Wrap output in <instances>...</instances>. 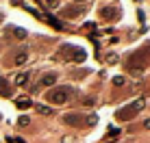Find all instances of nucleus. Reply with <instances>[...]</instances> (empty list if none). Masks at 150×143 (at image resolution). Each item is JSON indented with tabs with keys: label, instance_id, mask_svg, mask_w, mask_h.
I'll return each mask as SVG.
<instances>
[{
	"label": "nucleus",
	"instance_id": "17",
	"mask_svg": "<svg viewBox=\"0 0 150 143\" xmlns=\"http://www.w3.org/2000/svg\"><path fill=\"white\" fill-rule=\"evenodd\" d=\"M113 83H115V85H124V76H115V78H113Z\"/></svg>",
	"mask_w": 150,
	"mask_h": 143
},
{
	"label": "nucleus",
	"instance_id": "3",
	"mask_svg": "<svg viewBox=\"0 0 150 143\" xmlns=\"http://www.w3.org/2000/svg\"><path fill=\"white\" fill-rule=\"evenodd\" d=\"M126 69L131 72L133 76H142L144 72H146V63L142 61V50L128 54V59H126Z\"/></svg>",
	"mask_w": 150,
	"mask_h": 143
},
{
	"label": "nucleus",
	"instance_id": "1",
	"mask_svg": "<svg viewBox=\"0 0 150 143\" xmlns=\"http://www.w3.org/2000/svg\"><path fill=\"white\" fill-rule=\"evenodd\" d=\"M74 93H76L74 87L63 85V87H54V89H50L48 93H46V100H48L50 104H54V106H61V104H65Z\"/></svg>",
	"mask_w": 150,
	"mask_h": 143
},
{
	"label": "nucleus",
	"instance_id": "11",
	"mask_svg": "<svg viewBox=\"0 0 150 143\" xmlns=\"http://www.w3.org/2000/svg\"><path fill=\"white\" fill-rule=\"evenodd\" d=\"M26 59H28L26 50H20V52H15V57H13V63H15V65H22V63H26Z\"/></svg>",
	"mask_w": 150,
	"mask_h": 143
},
{
	"label": "nucleus",
	"instance_id": "10",
	"mask_svg": "<svg viewBox=\"0 0 150 143\" xmlns=\"http://www.w3.org/2000/svg\"><path fill=\"white\" fill-rule=\"evenodd\" d=\"M15 106H18L20 111H26V109L33 106V102H30L28 98H18V100H15Z\"/></svg>",
	"mask_w": 150,
	"mask_h": 143
},
{
	"label": "nucleus",
	"instance_id": "16",
	"mask_svg": "<svg viewBox=\"0 0 150 143\" xmlns=\"http://www.w3.org/2000/svg\"><path fill=\"white\" fill-rule=\"evenodd\" d=\"M28 121H30L28 117H20V121H18V124H20V126H28Z\"/></svg>",
	"mask_w": 150,
	"mask_h": 143
},
{
	"label": "nucleus",
	"instance_id": "8",
	"mask_svg": "<svg viewBox=\"0 0 150 143\" xmlns=\"http://www.w3.org/2000/svg\"><path fill=\"white\" fill-rule=\"evenodd\" d=\"M61 50H68L70 52V59H74V61H85V50H81V48H70V46H63Z\"/></svg>",
	"mask_w": 150,
	"mask_h": 143
},
{
	"label": "nucleus",
	"instance_id": "19",
	"mask_svg": "<svg viewBox=\"0 0 150 143\" xmlns=\"http://www.w3.org/2000/svg\"><path fill=\"white\" fill-rule=\"evenodd\" d=\"M144 128H146V130H150V119H146V121H144Z\"/></svg>",
	"mask_w": 150,
	"mask_h": 143
},
{
	"label": "nucleus",
	"instance_id": "18",
	"mask_svg": "<svg viewBox=\"0 0 150 143\" xmlns=\"http://www.w3.org/2000/svg\"><path fill=\"white\" fill-rule=\"evenodd\" d=\"M107 61H109V63H115L117 57H115V54H109V57H107Z\"/></svg>",
	"mask_w": 150,
	"mask_h": 143
},
{
	"label": "nucleus",
	"instance_id": "4",
	"mask_svg": "<svg viewBox=\"0 0 150 143\" xmlns=\"http://www.w3.org/2000/svg\"><path fill=\"white\" fill-rule=\"evenodd\" d=\"M63 121L68 126H94L96 117H85V115H79V113H68V115H63Z\"/></svg>",
	"mask_w": 150,
	"mask_h": 143
},
{
	"label": "nucleus",
	"instance_id": "15",
	"mask_svg": "<svg viewBox=\"0 0 150 143\" xmlns=\"http://www.w3.org/2000/svg\"><path fill=\"white\" fill-rule=\"evenodd\" d=\"M46 4H48V7H50V9H54V7H57V4H59V0H46Z\"/></svg>",
	"mask_w": 150,
	"mask_h": 143
},
{
	"label": "nucleus",
	"instance_id": "13",
	"mask_svg": "<svg viewBox=\"0 0 150 143\" xmlns=\"http://www.w3.org/2000/svg\"><path fill=\"white\" fill-rule=\"evenodd\" d=\"M35 109H37V113H41V115H52V109H48V106H44V104H35Z\"/></svg>",
	"mask_w": 150,
	"mask_h": 143
},
{
	"label": "nucleus",
	"instance_id": "12",
	"mask_svg": "<svg viewBox=\"0 0 150 143\" xmlns=\"http://www.w3.org/2000/svg\"><path fill=\"white\" fill-rule=\"evenodd\" d=\"M26 83H28V74H26V72H22V74L15 76V85H18V87H24Z\"/></svg>",
	"mask_w": 150,
	"mask_h": 143
},
{
	"label": "nucleus",
	"instance_id": "20",
	"mask_svg": "<svg viewBox=\"0 0 150 143\" xmlns=\"http://www.w3.org/2000/svg\"><path fill=\"white\" fill-rule=\"evenodd\" d=\"M72 2H79V4H83V2H85V0H72Z\"/></svg>",
	"mask_w": 150,
	"mask_h": 143
},
{
	"label": "nucleus",
	"instance_id": "6",
	"mask_svg": "<svg viewBox=\"0 0 150 143\" xmlns=\"http://www.w3.org/2000/svg\"><path fill=\"white\" fill-rule=\"evenodd\" d=\"M54 83H57V74H44L39 78V83L33 87V91H37L39 87H50V85H54Z\"/></svg>",
	"mask_w": 150,
	"mask_h": 143
},
{
	"label": "nucleus",
	"instance_id": "9",
	"mask_svg": "<svg viewBox=\"0 0 150 143\" xmlns=\"http://www.w3.org/2000/svg\"><path fill=\"white\" fill-rule=\"evenodd\" d=\"M81 13H83V7H65L61 11L63 18H74V15H81Z\"/></svg>",
	"mask_w": 150,
	"mask_h": 143
},
{
	"label": "nucleus",
	"instance_id": "2",
	"mask_svg": "<svg viewBox=\"0 0 150 143\" xmlns=\"http://www.w3.org/2000/svg\"><path fill=\"white\" fill-rule=\"evenodd\" d=\"M144 104H146V102H144V98H139V100H135V102H131V104H126L124 109H120V111L115 113V117H117L120 121H131L133 117H135L139 111L144 109Z\"/></svg>",
	"mask_w": 150,
	"mask_h": 143
},
{
	"label": "nucleus",
	"instance_id": "14",
	"mask_svg": "<svg viewBox=\"0 0 150 143\" xmlns=\"http://www.w3.org/2000/svg\"><path fill=\"white\" fill-rule=\"evenodd\" d=\"M11 30L15 33V37H18V39H24V37H26V30H24V28H11Z\"/></svg>",
	"mask_w": 150,
	"mask_h": 143
},
{
	"label": "nucleus",
	"instance_id": "5",
	"mask_svg": "<svg viewBox=\"0 0 150 143\" xmlns=\"http://www.w3.org/2000/svg\"><path fill=\"white\" fill-rule=\"evenodd\" d=\"M100 18L107 20V22H115V20L120 18V9H117V7H105L100 11Z\"/></svg>",
	"mask_w": 150,
	"mask_h": 143
},
{
	"label": "nucleus",
	"instance_id": "7",
	"mask_svg": "<svg viewBox=\"0 0 150 143\" xmlns=\"http://www.w3.org/2000/svg\"><path fill=\"white\" fill-rule=\"evenodd\" d=\"M0 95H2V98H11V95H13L11 83H9L7 78H2V76H0Z\"/></svg>",
	"mask_w": 150,
	"mask_h": 143
}]
</instances>
